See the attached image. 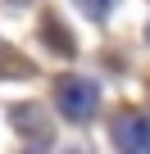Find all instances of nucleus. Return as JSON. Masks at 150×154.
Here are the masks:
<instances>
[{"instance_id":"f257e3e1","label":"nucleus","mask_w":150,"mask_h":154,"mask_svg":"<svg viewBox=\"0 0 150 154\" xmlns=\"http://www.w3.org/2000/svg\"><path fill=\"white\" fill-rule=\"evenodd\" d=\"M96 86L91 82H82V77H64L59 82V109H64V118H73V122H82V118H91V109H96Z\"/></svg>"},{"instance_id":"f03ea898","label":"nucleus","mask_w":150,"mask_h":154,"mask_svg":"<svg viewBox=\"0 0 150 154\" xmlns=\"http://www.w3.org/2000/svg\"><path fill=\"white\" fill-rule=\"evenodd\" d=\"M114 140H118L123 149L145 154V149H150V122H145L141 113H123V118L114 122Z\"/></svg>"},{"instance_id":"7ed1b4c3","label":"nucleus","mask_w":150,"mask_h":154,"mask_svg":"<svg viewBox=\"0 0 150 154\" xmlns=\"http://www.w3.org/2000/svg\"><path fill=\"white\" fill-rule=\"evenodd\" d=\"M82 5H87L91 18H105V14H109V0H82Z\"/></svg>"}]
</instances>
